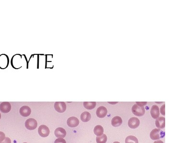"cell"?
I'll return each instance as SVG.
<instances>
[{
	"label": "cell",
	"instance_id": "obj_29",
	"mask_svg": "<svg viewBox=\"0 0 192 143\" xmlns=\"http://www.w3.org/2000/svg\"><path fill=\"white\" fill-rule=\"evenodd\" d=\"M1 114L0 113V119H1Z\"/></svg>",
	"mask_w": 192,
	"mask_h": 143
},
{
	"label": "cell",
	"instance_id": "obj_21",
	"mask_svg": "<svg viewBox=\"0 0 192 143\" xmlns=\"http://www.w3.org/2000/svg\"><path fill=\"white\" fill-rule=\"evenodd\" d=\"M54 143H67L64 139L62 138H58L54 141Z\"/></svg>",
	"mask_w": 192,
	"mask_h": 143
},
{
	"label": "cell",
	"instance_id": "obj_19",
	"mask_svg": "<svg viewBox=\"0 0 192 143\" xmlns=\"http://www.w3.org/2000/svg\"><path fill=\"white\" fill-rule=\"evenodd\" d=\"M125 142V143H138V140L135 136L129 135L126 138Z\"/></svg>",
	"mask_w": 192,
	"mask_h": 143
},
{
	"label": "cell",
	"instance_id": "obj_7",
	"mask_svg": "<svg viewBox=\"0 0 192 143\" xmlns=\"http://www.w3.org/2000/svg\"><path fill=\"white\" fill-rule=\"evenodd\" d=\"M11 110V105L8 102H2L0 104V111L3 113H8Z\"/></svg>",
	"mask_w": 192,
	"mask_h": 143
},
{
	"label": "cell",
	"instance_id": "obj_15",
	"mask_svg": "<svg viewBox=\"0 0 192 143\" xmlns=\"http://www.w3.org/2000/svg\"><path fill=\"white\" fill-rule=\"evenodd\" d=\"M111 125L114 127H118L120 126L122 123L121 118L119 116L114 117L111 120Z\"/></svg>",
	"mask_w": 192,
	"mask_h": 143
},
{
	"label": "cell",
	"instance_id": "obj_16",
	"mask_svg": "<svg viewBox=\"0 0 192 143\" xmlns=\"http://www.w3.org/2000/svg\"><path fill=\"white\" fill-rule=\"evenodd\" d=\"M103 132L104 129L101 125H96L94 129V133L97 137H100L103 134Z\"/></svg>",
	"mask_w": 192,
	"mask_h": 143
},
{
	"label": "cell",
	"instance_id": "obj_30",
	"mask_svg": "<svg viewBox=\"0 0 192 143\" xmlns=\"http://www.w3.org/2000/svg\"></svg>",
	"mask_w": 192,
	"mask_h": 143
},
{
	"label": "cell",
	"instance_id": "obj_18",
	"mask_svg": "<svg viewBox=\"0 0 192 143\" xmlns=\"http://www.w3.org/2000/svg\"><path fill=\"white\" fill-rule=\"evenodd\" d=\"M84 107L88 110H92L96 107V102H84L83 103Z\"/></svg>",
	"mask_w": 192,
	"mask_h": 143
},
{
	"label": "cell",
	"instance_id": "obj_5",
	"mask_svg": "<svg viewBox=\"0 0 192 143\" xmlns=\"http://www.w3.org/2000/svg\"><path fill=\"white\" fill-rule=\"evenodd\" d=\"M54 108L57 112L62 113L67 109V105L64 102H56L54 104Z\"/></svg>",
	"mask_w": 192,
	"mask_h": 143
},
{
	"label": "cell",
	"instance_id": "obj_11",
	"mask_svg": "<svg viewBox=\"0 0 192 143\" xmlns=\"http://www.w3.org/2000/svg\"><path fill=\"white\" fill-rule=\"evenodd\" d=\"M19 113L22 117H27L31 115V110L29 107L25 105L20 108L19 110Z\"/></svg>",
	"mask_w": 192,
	"mask_h": 143
},
{
	"label": "cell",
	"instance_id": "obj_23",
	"mask_svg": "<svg viewBox=\"0 0 192 143\" xmlns=\"http://www.w3.org/2000/svg\"><path fill=\"white\" fill-rule=\"evenodd\" d=\"M0 143H11V140L9 138L6 137L4 141L0 142Z\"/></svg>",
	"mask_w": 192,
	"mask_h": 143
},
{
	"label": "cell",
	"instance_id": "obj_12",
	"mask_svg": "<svg viewBox=\"0 0 192 143\" xmlns=\"http://www.w3.org/2000/svg\"><path fill=\"white\" fill-rule=\"evenodd\" d=\"M54 134L57 138H65L67 135V132L64 128H58L55 129Z\"/></svg>",
	"mask_w": 192,
	"mask_h": 143
},
{
	"label": "cell",
	"instance_id": "obj_1",
	"mask_svg": "<svg viewBox=\"0 0 192 143\" xmlns=\"http://www.w3.org/2000/svg\"><path fill=\"white\" fill-rule=\"evenodd\" d=\"M165 135V132L160 129H154L150 132V137L152 140H156L164 138Z\"/></svg>",
	"mask_w": 192,
	"mask_h": 143
},
{
	"label": "cell",
	"instance_id": "obj_13",
	"mask_svg": "<svg viewBox=\"0 0 192 143\" xmlns=\"http://www.w3.org/2000/svg\"><path fill=\"white\" fill-rule=\"evenodd\" d=\"M150 114L152 117L156 119L160 116V109L157 105H154L152 107L150 110Z\"/></svg>",
	"mask_w": 192,
	"mask_h": 143
},
{
	"label": "cell",
	"instance_id": "obj_26",
	"mask_svg": "<svg viewBox=\"0 0 192 143\" xmlns=\"http://www.w3.org/2000/svg\"><path fill=\"white\" fill-rule=\"evenodd\" d=\"M154 143H164L163 141H162L161 140H158V141H155L154 142Z\"/></svg>",
	"mask_w": 192,
	"mask_h": 143
},
{
	"label": "cell",
	"instance_id": "obj_24",
	"mask_svg": "<svg viewBox=\"0 0 192 143\" xmlns=\"http://www.w3.org/2000/svg\"><path fill=\"white\" fill-rule=\"evenodd\" d=\"M165 104H163L161 107V113L163 115H165Z\"/></svg>",
	"mask_w": 192,
	"mask_h": 143
},
{
	"label": "cell",
	"instance_id": "obj_20",
	"mask_svg": "<svg viewBox=\"0 0 192 143\" xmlns=\"http://www.w3.org/2000/svg\"><path fill=\"white\" fill-rule=\"evenodd\" d=\"M97 143H106L107 141V135L103 134L101 136L97 137L96 138Z\"/></svg>",
	"mask_w": 192,
	"mask_h": 143
},
{
	"label": "cell",
	"instance_id": "obj_6",
	"mask_svg": "<svg viewBox=\"0 0 192 143\" xmlns=\"http://www.w3.org/2000/svg\"><path fill=\"white\" fill-rule=\"evenodd\" d=\"M9 64V58L6 54L0 55V68L4 69L7 68Z\"/></svg>",
	"mask_w": 192,
	"mask_h": 143
},
{
	"label": "cell",
	"instance_id": "obj_27",
	"mask_svg": "<svg viewBox=\"0 0 192 143\" xmlns=\"http://www.w3.org/2000/svg\"><path fill=\"white\" fill-rule=\"evenodd\" d=\"M108 103L110 104H115L118 103V102H108Z\"/></svg>",
	"mask_w": 192,
	"mask_h": 143
},
{
	"label": "cell",
	"instance_id": "obj_10",
	"mask_svg": "<svg viewBox=\"0 0 192 143\" xmlns=\"http://www.w3.org/2000/svg\"><path fill=\"white\" fill-rule=\"evenodd\" d=\"M107 113H108V111H107V108L105 107H102V106L98 108L96 111V114L97 117L100 118L105 117L107 115Z\"/></svg>",
	"mask_w": 192,
	"mask_h": 143
},
{
	"label": "cell",
	"instance_id": "obj_3",
	"mask_svg": "<svg viewBox=\"0 0 192 143\" xmlns=\"http://www.w3.org/2000/svg\"><path fill=\"white\" fill-rule=\"evenodd\" d=\"M37 121L35 119L29 118L25 122V127L28 130H35L37 128Z\"/></svg>",
	"mask_w": 192,
	"mask_h": 143
},
{
	"label": "cell",
	"instance_id": "obj_9",
	"mask_svg": "<svg viewBox=\"0 0 192 143\" xmlns=\"http://www.w3.org/2000/svg\"><path fill=\"white\" fill-rule=\"evenodd\" d=\"M67 124L70 128H75L79 124V121L78 118L72 117L69 118L67 120Z\"/></svg>",
	"mask_w": 192,
	"mask_h": 143
},
{
	"label": "cell",
	"instance_id": "obj_4",
	"mask_svg": "<svg viewBox=\"0 0 192 143\" xmlns=\"http://www.w3.org/2000/svg\"><path fill=\"white\" fill-rule=\"evenodd\" d=\"M38 134L42 138H46L48 137L50 131L49 128L46 125H42L38 129Z\"/></svg>",
	"mask_w": 192,
	"mask_h": 143
},
{
	"label": "cell",
	"instance_id": "obj_8",
	"mask_svg": "<svg viewBox=\"0 0 192 143\" xmlns=\"http://www.w3.org/2000/svg\"><path fill=\"white\" fill-rule=\"evenodd\" d=\"M140 120L136 117H132L128 120V125L132 129H136L139 126Z\"/></svg>",
	"mask_w": 192,
	"mask_h": 143
},
{
	"label": "cell",
	"instance_id": "obj_22",
	"mask_svg": "<svg viewBox=\"0 0 192 143\" xmlns=\"http://www.w3.org/2000/svg\"><path fill=\"white\" fill-rule=\"evenodd\" d=\"M5 138V134L4 132L0 131V142L4 141Z\"/></svg>",
	"mask_w": 192,
	"mask_h": 143
},
{
	"label": "cell",
	"instance_id": "obj_17",
	"mask_svg": "<svg viewBox=\"0 0 192 143\" xmlns=\"http://www.w3.org/2000/svg\"><path fill=\"white\" fill-rule=\"evenodd\" d=\"M91 118V114L88 112H83L80 116L81 120L84 122H89Z\"/></svg>",
	"mask_w": 192,
	"mask_h": 143
},
{
	"label": "cell",
	"instance_id": "obj_25",
	"mask_svg": "<svg viewBox=\"0 0 192 143\" xmlns=\"http://www.w3.org/2000/svg\"><path fill=\"white\" fill-rule=\"evenodd\" d=\"M147 104V102H136V104L141 106V107H144L145 105H146Z\"/></svg>",
	"mask_w": 192,
	"mask_h": 143
},
{
	"label": "cell",
	"instance_id": "obj_14",
	"mask_svg": "<svg viewBox=\"0 0 192 143\" xmlns=\"http://www.w3.org/2000/svg\"><path fill=\"white\" fill-rule=\"evenodd\" d=\"M157 128L163 129L165 127V118L164 117H158L155 121Z\"/></svg>",
	"mask_w": 192,
	"mask_h": 143
},
{
	"label": "cell",
	"instance_id": "obj_2",
	"mask_svg": "<svg viewBox=\"0 0 192 143\" xmlns=\"http://www.w3.org/2000/svg\"><path fill=\"white\" fill-rule=\"evenodd\" d=\"M132 112L134 115L137 117H142L145 113V109L144 107L135 104L132 108Z\"/></svg>",
	"mask_w": 192,
	"mask_h": 143
},
{
	"label": "cell",
	"instance_id": "obj_28",
	"mask_svg": "<svg viewBox=\"0 0 192 143\" xmlns=\"http://www.w3.org/2000/svg\"><path fill=\"white\" fill-rule=\"evenodd\" d=\"M120 143V142H114V143Z\"/></svg>",
	"mask_w": 192,
	"mask_h": 143
}]
</instances>
